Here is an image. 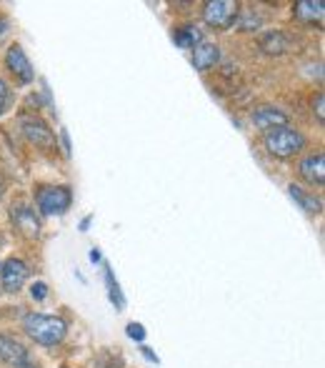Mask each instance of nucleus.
I'll use <instances>...</instances> for the list:
<instances>
[{
    "instance_id": "f257e3e1",
    "label": "nucleus",
    "mask_w": 325,
    "mask_h": 368,
    "mask_svg": "<svg viewBox=\"0 0 325 368\" xmlns=\"http://www.w3.org/2000/svg\"><path fill=\"white\" fill-rule=\"evenodd\" d=\"M25 333L41 346H58L68 333V323L61 316H45V313H30L23 321Z\"/></svg>"
},
{
    "instance_id": "f03ea898",
    "label": "nucleus",
    "mask_w": 325,
    "mask_h": 368,
    "mask_svg": "<svg viewBox=\"0 0 325 368\" xmlns=\"http://www.w3.org/2000/svg\"><path fill=\"white\" fill-rule=\"evenodd\" d=\"M303 146H305V135L291 126L273 128V130L265 133V148L275 158H293L295 153L303 151Z\"/></svg>"
},
{
    "instance_id": "7ed1b4c3",
    "label": "nucleus",
    "mask_w": 325,
    "mask_h": 368,
    "mask_svg": "<svg viewBox=\"0 0 325 368\" xmlns=\"http://www.w3.org/2000/svg\"><path fill=\"white\" fill-rule=\"evenodd\" d=\"M35 203L45 215H61L65 213L73 203V193L68 186H41L35 193Z\"/></svg>"
},
{
    "instance_id": "20e7f679",
    "label": "nucleus",
    "mask_w": 325,
    "mask_h": 368,
    "mask_svg": "<svg viewBox=\"0 0 325 368\" xmlns=\"http://www.w3.org/2000/svg\"><path fill=\"white\" fill-rule=\"evenodd\" d=\"M238 13H240V6L233 0H208L203 6V21L216 30H228L235 26Z\"/></svg>"
},
{
    "instance_id": "39448f33",
    "label": "nucleus",
    "mask_w": 325,
    "mask_h": 368,
    "mask_svg": "<svg viewBox=\"0 0 325 368\" xmlns=\"http://www.w3.org/2000/svg\"><path fill=\"white\" fill-rule=\"evenodd\" d=\"M18 126H21L23 138H25V141L30 143V146L45 148V151H50V148L55 146L53 130H50V126H48V123L43 121L41 115H28V113L21 115Z\"/></svg>"
},
{
    "instance_id": "423d86ee",
    "label": "nucleus",
    "mask_w": 325,
    "mask_h": 368,
    "mask_svg": "<svg viewBox=\"0 0 325 368\" xmlns=\"http://www.w3.org/2000/svg\"><path fill=\"white\" fill-rule=\"evenodd\" d=\"M0 281H3V291L8 293H18L28 281V266L21 258H8L0 266Z\"/></svg>"
},
{
    "instance_id": "0eeeda50",
    "label": "nucleus",
    "mask_w": 325,
    "mask_h": 368,
    "mask_svg": "<svg viewBox=\"0 0 325 368\" xmlns=\"http://www.w3.org/2000/svg\"><path fill=\"white\" fill-rule=\"evenodd\" d=\"M6 66H8V70H10V73H13L21 83H25V86H28V83L35 81V70H33V66H30L25 50H23L21 46H10V48H8Z\"/></svg>"
},
{
    "instance_id": "6e6552de",
    "label": "nucleus",
    "mask_w": 325,
    "mask_h": 368,
    "mask_svg": "<svg viewBox=\"0 0 325 368\" xmlns=\"http://www.w3.org/2000/svg\"><path fill=\"white\" fill-rule=\"evenodd\" d=\"M10 221H13L15 228H18L23 235H28V238H38V235H41V221H38V215H35L33 208L23 206V203L13 206L10 208Z\"/></svg>"
},
{
    "instance_id": "1a4fd4ad",
    "label": "nucleus",
    "mask_w": 325,
    "mask_h": 368,
    "mask_svg": "<svg viewBox=\"0 0 325 368\" xmlns=\"http://www.w3.org/2000/svg\"><path fill=\"white\" fill-rule=\"evenodd\" d=\"M253 123H255V128H260V130L268 133L273 128L288 126V123H291V115L275 106H260L253 110Z\"/></svg>"
},
{
    "instance_id": "9d476101",
    "label": "nucleus",
    "mask_w": 325,
    "mask_h": 368,
    "mask_svg": "<svg viewBox=\"0 0 325 368\" xmlns=\"http://www.w3.org/2000/svg\"><path fill=\"white\" fill-rule=\"evenodd\" d=\"M0 361L13 368L28 366V351L21 341H15L13 336H0Z\"/></svg>"
},
{
    "instance_id": "9b49d317",
    "label": "nucleus",
    "mask_w": 325,
    "mask_h": 368,
    "mask_svg": "<svg viewBox=\"0 0 325 368\" xmlns=\"http://www.w3.org/2000/svg\"><path fill=\"white\" fill-rule=\"evenodd\" d=\"M300 175L305 181L315 188H323L325 183V155L323 153H313L308 158L300 161Z\"/></svg>"
},
{
    "instance_id": "f8f14e48",
    "label": "nucleus",
    "mask_w": 325,
    "mask_h": 368,
    "mask_svg": "<svg viewBox=\"0 0 325 368\" xmlns=\"http://www.w3.org/2000/svg\"><path fill=\"white\" fill-rule=\"evenodd\" d=\"M258 48H260L265 55H285L291 50V38H288L283 30H265V33L258 38Z\"/></svg>"
},
{
    "instance_id": "ddd939ff",
    "label": "nucleus",
    "mask_w": 325,
    "mask_h": 368,
    "mask_svg": "<svg viewBox=\"0 0 325 368\" xmlns=\"http://www.w3.org/2000/svg\"><path fill=\"white\" fill-rule=\"evenodd\" d=\"M293 13L295 18L308 26H315V23H323V15H325V3L323 0H298L295 6H293Z\"/></svg>"
},
{
    "instance_id": "4468645a",
    "label": "nucleus",
    "mask_w": 325,
    "mask_h": 368,
    "mask_svg": "<svg viewBox=\"0 0 325 368\" xmlns=\"http://www.w3.org/2000/svg\"><path fill=\"white\" fill-rule=\"evenodd\" d=\"M288 193H291V198L303 208L305 213H311V215L323 213V201H320L315 193H311V191H305V188L291 183V186H288Z\"/></svg>"
},
{
    "instance_id": "2eb2a0df",
    "label": "nucleus",
    "mask_w": 325,
    "mask_h": 368,
    "mask_svg": "<svg viewBox=\"0 0 325 368\" xmlns=\"http://www.w3.org/2000/svg\"><path fill=\"white\" fill-rule=\"evenodd\" d=\"M218 61H220V48L213 46V43H200V46H196V50H193V66H196V70H200V73L210 70Z\"/></svg>"
},
{
    "instance_id": "dca6fc26",
    "label": "nucleus",
    "mask_w": 325,
    "mask_h": 368,
    "mask_svg": "<svg viewBox=\"0 0 325 368\" xmlns=\"http://www.w3.org/2000/svg\"><path fill=\"white\" fill-rule=\"evenodd\" d=\"M173 41H176V46L180 48H196L203 43V35H200V30L193 26H183V28H176V33H173Z\"/></svg>"
},
{
    "instance_id": "f3484780",
    "label": "nucleus",
    "mask_w": 325,
    "mask_h": 368,
    "mask_svg": "<svg viewBox=\"0 0 325 368\" xmlns=\"http://www.w3.org/2000/svg\"><path fill=\"white\" fill-rule=\"evenodd\" d=\"M263 26V18L255 13V10H240L235 18V28L238 30H243V33H248V30H258V28Z\"/></svg>"
},
{
    "instance_id": "a211bd4d",
    "label": "nucleus",
    "mask_w": 325,
    "mask_h": 368,
    "mask_svg": "<svg viewBox=\"0 0 325 368\" xmlns=\"http://www.w3.org/2000/svg\"><path fill=\"white\" fill-rule=\"evenodd\" d=\"M10 103H13V90H10V86H8V83L0 78V115H3L8 108H10Z\"/></svg>"
},
{
    "instance_id": "6ab92c4d",
    "label": "nucleus",
    "mask_w": 325,
    "mask_h": 368,
    "mask_svg": "<svg viewBox=\"0 0 325 368\" xmlns=\"http://www.w3.org/2000/svg\"><path fill=\"white\" fill-rule=\"evenodd\" d=\"M105 278H108V286H110V301L116 303L118 308H123V296H120V288H118V283H113V273H105Z\"/></svg>"
},
{
    "instance_id": "aec40b11",
    "label": "nucleus",
    "mask_w": 325,
    "mask_h": 368,
    "mask_svg": "<svg viewBox=\"0 0 325 368\" xmlns=\"http://www.w3.org/2000/svg\"><path fill=\"white\" fill-rule=\"evenodd\" d=\"M313 113H315L318 123L325 121V95H323V93L315 95V101H313Z\"/></svg>"
},
{
    "instance_id": "412c9836",
    "label": "nucleus",
    "mask_w": 325,
    "mask_h": 368,
    "mask_svg": "<svg viewBox=\"0 0 325 368\" xmlns=\"http://www.w3.org/2000/svg\"><path fill=\"white\" fill-rule=\"evenodd\" d=\"M30 296H33L35 301H45V296H48V286L43 281H38V283H33L30 286Z\"/></svg>"
},
{
    "instance_id": "4be33fe9",
    "label": "nucleus",
    "mask_w": 325,
    "mask_h": 368,
    "mask_svg": "<svg viewBox=\"0 0 325 368\" xmlns=\"http://www.w3.org/2000/svg\"><path fill=\"white\" fill-rule=\"evenodd\" d=\"M128 336L133 338V341H143V338H145V328H143L140 323H130V326H128Z\"/></svg>"
},
{
    "instance_id": "5701e85b",
    "label": "nucleus",
    "mask_w": 325,
    "mask_h": 368,
    "mask_svg": "<svg viewBox=\"0 0 325 368\" xmlns=\"http://www.w3.org/2000/svg\"><path fill=\"white\" fill-rule=\"evenodd\" d=\"M8 30H10V23H8V18H0V41L8 35Z\"/></svg>"
},
{
    "instance_id": "b1692460",
    "label": "nucleus",
    "mask_w": 325,
    "mask_h": 368,
    "mask_svg": "<svg viewBox=\"0 0 325 368\" xmlns=\"http://www.w3.org/2000/svg\"><path fill=\"white\" fill-rule=\"evenodd\" d=\"M90 261H93V263L101 261V251H98V248H93V251H90Z\"/></svg>"
},
{
    "instance_id": "393cba45",
    "label": "nucleus",
    "mask_w": 325,
    "mask_h": 368,
    "mask_svg": "<svg viewBox=\"0 0 325 368\" xmlns=\"http://www.w3.org/2000/svg\"><path fill=\"white\" fill-rule=\"evenodd\" d=\"M143 356H145L148 361H156V363H158V358L153 356V351H150V348H143Z\"/></svg>"
},
{
    "instance_id": "a878e982",
    "label": "nucleus",
    "mask_w": 325,
    "mask_h": 368,
    "mask_svg": "<svg viewBox=\"0 0 325 368\" xmlns=\"http://www.w3.org/2000/svg\"><path fill=\"white\" fill-rule=\"evenodd\" d=\"M0 266H3V263H0Z\"/></svg>"
}]
</instances>
